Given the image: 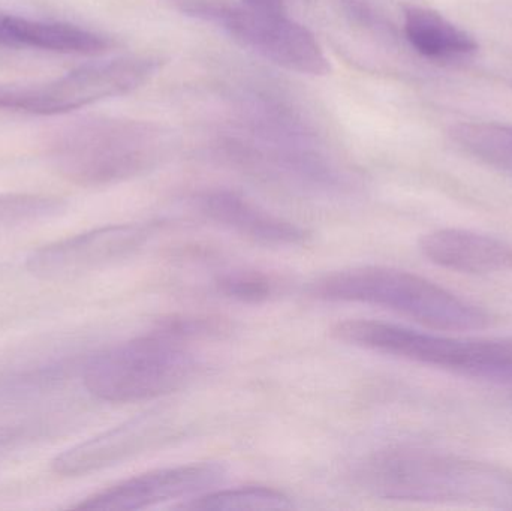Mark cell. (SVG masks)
<instances>
[{
  "instance_id": "6da1fadb",
  "label": "cell",
  "mask_w": 512,
  "mask_h": 511,
  "mask_svg": "<svg viewBox=\"0 0 512 511\" xmlns=\"http://www.w3.org/2000/svg\"><path fill=\"white\" fill-rule=\"evenodd\" d=\"M354 479L382 500L512 510L511 468L432 450H379L358 464Z\"/></svg>"
},
{
  "instance_id": "7a4b0ae2",
  "label": "cell",
  "mask_w": 512,
  "mask_h": 511,
  "mask_svg": "<svg viewBox=\"0 0 512 511\" xmlns=\"http://www.w3.org/2000/svg\"><path fill=\"white\" fill-rule=\"evenodd\" d=\"M310 293L325 302L381 306L436 330H483L493 321L489 312L435 282L391 267L337 270L316 279Z\"/></svg>"
},
{
  "instance_id": "3957f363",
  "label": "cell",
  "mask_w": 512,
  "mask_h": 511,
  "mask_svg": "<svg viewBox=\"0 0 512 511\" xmlns=\"http://www.w3.org/2000/svg\"><path fill=\"white\" fill-rule=\"evenodd\" d=\"M161 135L149 123L92 119L74 123L54 137L51 164L65 179L84 186L110 185L152 167Z\"/></svg>"
},
{
  "instance_id": "277c9868",
  "label": "cell",
  "mask_w": 512,
  "mask_h": 511,
  "mask_svg": "<svg viewBox=\"0 0 512 511\" xmlns=\"http://www.w3.org/2000/svg\"><path fill=\"white\" fill-rule=\"evenodd\" d=\"M198 369L188 344L152 330L92 357L84 366L83 383L99 401H149L182 389Z\"/></svg>"
},
{
  "instance_id": "5b68a950",
  "label": "cell",
  "mask_w": 512,
  "mask_h": 511,
  "mask_svg": "<svg viewBox=\"0 0 512 511\" xmlns=\"http://www.w3.org/2000/svg\"><path fill=\"white\" fill-rule=\"evenodd\" d=\"M331 333L339 341L375 353L468 377L512 383V338H451L373 320L342 321Z\"/></svg>"
},
{
  "instance_id": "8992f818",
  "label": "cell",
  "mask_w": 512,
  "mask_h": 511,
  "mask_svg": "<svg viewBox=\"0 0 512 511\" xmlns=\"http://www.w3.org/2000/svg\"><path fill=\"white\" fill-rule=\"evenodd\" d=\"M150 57H120L89 63L65 77L36 86H0V110L62 114L143 86L158 69Z\"/></svg>"
},
{
  "instance_id": "52a82bcc",
  "label": "cell",
  "mask_w": 512,
  "mask_h": 511,
  "mask_svg": "<svg viewBox=\"0 0 512 511\" xmlns=\"http://www.w3.org/2000/svg\"><path fill=\"white\" fill-rule=\"evenodd\" d=\"M186 11L221 26L228 35L265 59L300 74L325 75L330 63L315 35L288 12L188 2Z\"/></svg>"
},
{
  "instance_id": "ba28073f",
  "label": "cell",
  "mask_w": 512,
  "mask_h": 511,
  "mask_svg": "<svg viewBox=\"0 0 512 511\" xmlns=\"http://www.w3.org/2000/svg\"><path fill=\"white\" fill-rule=\"evenodd\" d=\"M158 231L155 222L95 228L36 249L27 257L26 267L36 278H74L137 254Z\"/></svg>"
},
{
  "instance_id": "9c48e42d",
  "label": "cell",
  "mask_w": 512,
  "mask_h": 511,
  "mask_svg": "<svg viewBox=\"0 0 512 511\" xmlns=\"http://www.w3.org/2000/svg\"><path fill=\"white\" fill-rule=\"evenodd\" d=\"M171 416L164 410H150L132 417L60 453L51 467L62 477L86 476L113 467L176 437V420Z\"/></svg>"
},
{
  "instance_id": "30bf717a",
  "label": "cell",
  "mask_w": 512,
  "mask_h": 511,
  "mask_svg": "<svg viewBox=\"0 0 512 511\" xmlns=\"http://www.w3.org/2000/svg\"><path fill=\"white\" fill-rule=\"evenodd\" d=\"M225 479V468L215 462L180 465L150 471L90 495L78 510H141L180 498H194Z\"/></svg>"
},
{
  "instance_id": "8fae6325",
  "label": "cell",
  "mask_w": 512,
  "mask_h": 511,
  "mask_svg": "<svg viewBox=\"0 0 512 511\" xmlns=\"http://www.w3.org/2000/svg\"><path fill=\"white\" fill-rule=\"evenodd\" d=\"M201 215L239 236L265 246H301L309 231L252 203L236 192L207 191L195 198Z\"/></svg>"
},
{
  "instance_id": "7c38bea8",
  "label": "cell",
  "mask_w": 512,
  "mask_h": 511,
  "mask_svg": "<svg viewBox=\"0 0 512 511\" xmlns=\"http://www.w3.org/2000/svg\"><path fill=\"white\" fill-rule=\"evenodd\" d=\"M421 252L436 266L462 273L512 272V245L475 231L445 228L421 239Z\"/></svg>"
},
{
  "instance_id": "4fadbf2b",
  "label": "cell",
  "mask_w": 512,
  "mask_h": 511,
  "mask_svg": "<svg viewBox=\"0 0 512 511\" xmlns=\"http://www.w3.org/2000/svg\"><path fill=\"white\" fill-rule=\"evenodd\" d=\"M6 48H36L65 54H99L108 41L74 24L3 15Z\"/></svg>"
},
{
  "instance_id": "5bb4252c",
  "label": "cell",
  "mask_w": 512,
  "mask_h": 511,
  "mask_svg": "<svg viewBox=\"0 0 512 511\" xmlns=\"http://www.w3.org/2000/svg\"><path fill=\"white\" fill-rule=\"evenodd\" d=\"M405 35L417 53L433 60L469 56L480 47L474 36L438 11L423 6L405 9Z\"/></svg>"
},
{
  "instance_id": "9a60e30c",
  "label": "cell",
  "mask_w": 512,
  "mask_h": 511,
  "mask_svg": "<svg viewBox=\"0 0 512 511\" xmlns=\"http://www.w3.org/2000/svg\"><path fill=\"white\" fill-rule=\"evenodd\" d=\"M450 137L478 161L512 176V126L501 123H459Z\"/></svg>"
},
{
  "instance_id": "2e32d148",
  "label": "cell",
  "mask_w": 512,
  "mask_h": 511,
  "mask_svg": "<svg viewBox=\"0 0 512 511\" xmlns=\"http://www.w3.org/2000/svg\"><path fill=\"white\" fill-rule=\"evenodd\" d=\"M180 510H289L292 501L288 495L267 486H245L225 491L204 492L191 498Z\"/></svg>"
},
{
  "instance_id": "e0dca14e",
  "label": "cell",
  "mask_w": 512,
  "mask_h": 511,
  "mask_svg": "<svg viewBox=\"0 0 512 511\" xmlns=\"http://www.w3.org/2000/svg\"><path fill=\"white\" fill-rule=\"evenodd\" d=\"M215 290L225 299L246 305L270 302L282 294L285 284L276 273L258 269H231L216 276Z\"/></svg>"
},
{
  "instance_id": "ac0fdd59",
  "label": "cell",
  "mask_w": 512,
  "mask_h": 511,
  "mask_svg": "<svg viewBox=\"0 0 512 511\" xmlns=\"http://www.w3.org/2000/svg\"><path fill=\"white\" fill-rule=\"evenodd\" d=\"M62 198L39 194L0 195V231L54 218L65 210Z\"/></svg>"
},
{
  "instance_id": "d6986e66",
  "label": "cell",
  "mask_w": 512,
  "mask_h": 511,
  "mask_svg": "<svg viewBox=\"0 0 512 511\" xmlns=\"http://www.w3.org/2000/svg\"><path fill=\"white\" fill-rule=\"evenodd\" d=\"M156 332L189 344L197 339L221 338L231 330V324L212 315H171L156 324Z\"/></svg>"
},
{
  "instance_id": "ffe728a7",
  "label": "cell",
  "mask_w": 512,
  "mask_h": 511,
  "mask_svg": "<svg viewBox=\"0 0 512 511\" xmlns=\"http://www.w3.org/2000/svg\"><path fill=\"white\" fill-rule=\"evenodd\" d=\"M242 5L255 11L285 12V0H242Z\"/></svg>"
}]
</instances>
